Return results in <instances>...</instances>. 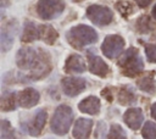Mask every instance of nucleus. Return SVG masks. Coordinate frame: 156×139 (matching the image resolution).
<instances>
[{"label":"nucleus","mask_w":156,"mask_h":139,"mask_svg":"<svg viewBox=\"0 0 156 139\" xmlns=\"http://www.w3.org/2000/svg\"><path fill=\"white\" fill-rule=\"evenodd\" d=\"M65 70L66 72H71V73H83L87 70V65L80 55L73 54L67 59Z\"/></svg>","instance_id":"nucleus-16"},{"label":"nucleus","mask_w":156,"mask_h":139,"mask_svg":"<svg viewBox=\"0 0 156 139\" xmlns=\"http://www.w3.org/2000/svg\"><path fill=\"white\" fill-rule=\"evenodd\" d=\"M151 116H152V117L156 119V102H155V104L151 106Z\"/></svg>","instance_id":"nucleus-27"},{"label":"nucleus","mask_w":156,"mask_h":139,"mask_svg":"<svg viewBox=\"0 0 156 139\" xmlns=\"http://www.w3.org/2000/svg\"><path fill=\"white\" fill-rule=\"evenodd\" d=\"M152 17L156 20V5L154 6V9H152Z\"/></svg>","instance_id":"nucleus-28"},{"label":"nucleus","mask_w":156,"mask_h":139,"mask_svg":"<svg viewBox=\"0 0 156 139\" xmlns=\"http://www.w3.org/2000/svg\"><path fill=\"white\" fill-rule=\"evenodd\" d=\"M40 39V24H35L32 21H27L23 27L21 40L23 43H29Z\"/></svg>","instance_id":"nucleus-14"},{"label":"nucleus","mask_w":156,"mask_h":139,"mask_svg":"<svg viewBox=\"0 0 156 139\" xmlns=\"http://www.w3.org/2000/svg\"><path fill=\"white\" fill-rule=\"evenodd\" d=\"M88 63H89V71L93 74L105 77L108 72V67L105 63V61L94 54V50L88 51Z\"/></svg>","instance_id":"nucleus-11"},{"label":"nucleus","mask_w":156,"mask_h":139,"mask_svg":"<svg viewBox=\"0 0 156 139\" xmlns=\"http://www.w3.org/2000/svg\"><path fill=\"white\" fill-rule=\"evenodd\" d=\"M61 85H62V90L66 95L76 96L85 89L87 82H85V79L78 78V77H66L62 79Z\"/></svg>","instance_id":"nucleus-8"},{"label":"nucleus","mask_w":156,"mask_h":139,"mask_svg":"<svg viewBox=\"0 0 156 139\" xmlns=\"http://www.w3.org/2000/svg\"><path fill=\"white\" fill-rule=\"evenodd\" d=\"M45 122H46V111L44 109H41L34 113V116L32 117V119L28 123H24L22 126L27 130V133H29L33 137H37L41 133V129L44 128Z\"/></svg>","instance_id":"nucleus-9"},{"label":"nucleus","mask_w":156,"mask_h":139,"mask_svg":"<svg viewBox=\"0 0 156 139\" xmlns=\"http://www.w3.org/2000/svg\"><path fill=\"white\" fill-rule=\"evenodd\" d=\"M17 32V22L15 20L7 21L1 27V50L6 52L9 49H11L13 44V39Z\"/></svg>","instance_id":"nucleus-10"},{"label":"nucleus","mask_w":156,"mask_h":139,"mask_svg":"<svg viewBox=\"0 0 156 139\" xmlns=\"http://www.w3.org/2000/svg\"><path fill=\"white\" fill-rule=\"evenodd\" d=\"M67 41L76 49H82L87 45H90L98 40V33L94 28L85 26V24H78L72 27L67 34H66Z\"/></svg>","instance_id":"nucleus-2"},{"label":"nucleus","mask_w":156,"mask_h":139,"mask_svg":"<svg viewBox=\"0 0 156 139\" xmlns=\"http://www.w3.org/2000/svg\"><path fill=\"white\" fill-rule=\"evenodd\" d=\"M65 10L62 0H39L37 4V12L43 20H54L58 17Z\"/></svg>","instance_id":"nucleus-5"},{"label":"nucleus","mask_w":156,"mask_h":139,"mask_svg":"<svg viewBox=\"0 0 156 139\" xmlns=\"http://www.w3.org/2000/svg\"><path fill=\"white\" fill-rule=\"evenodd\" d=\"M123 119L130 129H138L143 123V112L140 109H129L124 112Z\"/></svg>","instance_id":"nucleus-15"},{"label":"nucleus","mask_w":156,"mask_h":139,"mask_svg":"<svg viewBox=\"0 0 156 139\" xmlns=\"http://www.w3.org/2000/svg\"><path fill=\"white\" fill-rule=\"evenodd\" d=\"M135 2H136L138 6H140V7H146V6H149V5L152 2V0H135Z\"/></svg>","instance_id":"nucleus-26"},{"label":"nucleus","mask_w":156,"mask_h":139,"mask_svg":"<svg viewBox=\"0 0 156 139\" xmlns=\"http://www.w3.org/2000/svg\"><path fill=\"white\" fill-rule=\"evenodd\" d=\"M56 39H57V32L51 26L40 24V40L48 44H54Z\"/></svg>","instance_id":"nucleus-20"},{"label":"nucleus","mask_w":156,"mask_h":139,"mask_svg":"<svg viewBox=\"0 0 156 139\" xmlns=\"http://www.w3.org/2000/svg\"><path fill=\"white\" fill-rule=\"evenodd\" d=\"M108 139H127V134L119 124H111L108 130Z\"/></svg>","instance_id":"nucleus-22"},{"label":"nucleus","mask_w":156,"mask_h":139,"mask_svg":"<svg viewBox=\"0 0 156 139\" xmlns=\"http://www.w3.org/2000/svg\"><path fill=\"white\" fill-rule=\"evenodd\" d=\"M119 67L122 68L123 74L128 77H134L135 74L140 73L144 68L143 59L140 57L139 52L134 48H129L119 59L118 61Z\"/></svg>","instance_id":"nucleus-4"},{"label":"nucleus","mask_w":156,"mask_h":139,"mask_svg":"<svg viewBox=\"0 0 156 139\" xmlns=\"http://www.w3.org/2000/svg\"><path fill=\"white\" fill-rule=\"evenodd\" d=\"M1 139H17L11 124L6 119L1 122Z\"/></svg>","instance_id":"nucleus-24"},{"label":"nucleus","mask_w":156,"mask_h":139,"mask_svg":"<svg viewBox=\"0 0 156 139\" xmlns=\"http://www.w3.org/2000/svg\"><path fill=\"white\" fill-rule=\"evenodd\" d=\"M87 17L96 26H107L113 18L112 11L101 5H91L87 9Z\"/></svg>","instance_id":"nucleus-6"},{"label":"nucleus","mask_w":156,"mask_h":139,"mask_svg":"<svg viewBox=\"0 0 156 139\" xmlns=\"http://www.w3.org/2000/svg\"><path fill=\"white\" fill-rule=\"evenodd\" d=\"M73 121V112L72 109L67 105H60L51 118V130L57 135H63L68 132Z\"/></svg>","instance_id":"nucleus-3"},{"label":"nucleus","mask_w":156,"mask_h":139,"mask_svg":"<svg viewBox=\"0 0 156 139\" xmlns=\"http://www.w3.org/2000/svg\"><path fill=\"white\" fill-rule=\"evenodd\" d=\"M39 99L40 94L34 88H26L18 93V105L24 109L35 106L39 102Z\"/></svg>","instance_id":"nucleus-12"},{"label":"nucleus","mask_w":156,"mask_h":139,"mask_svg":"<svg viewBox=\"0 0 156 139\" xmlns=\"http://www.w3.org/2000/svg\"><path fill=\"white\" fill-rule=\"evenodd\" d=\"M145 54L150 62H156V45L146 44L145 45Z\"/></svg>","instance_id":"nucleus-25"},{"label":"nucleus","mask_w":156,"mask_h":139,"mask_svg":"<svg viewBox=\"0 0 156 139\" xmlns=\"http://www.w3.org/2000/svg\"><path fill=\"white\" fill-rule=\"evenodd\" d=\"M16 63L22 71H30L26 79H40L45 77L50 70V56L44 50L34 48H22L16 54Z\"/></svg>","instance_id":"nucleus-1"},{"label":"nucleus","mask_w":156,"mask_h":139,"mask_svg":"<svg viewBox=\"0 0 156 139\" xmlns=\"http://www.w3.org/2000/svg\"><path fill=\"white\" fill-rule=\"evenodd\" d=\"M93 127V121L89 118H78L73 127V137L74 139H88L90 135Z\"/></svg>","instance_id":"nucleus-13"},{"label":"nucleus","mask_w":156,"mask_h":139,"mask_svg":"<svg viewBox=\"0 0 156 139\" xmlns=\"http://www.w3.org/2000/svg\"><path fill=\"white\" fill-rule=\"evenodd\" d=\"M18 105V94L13 93V91H9V93H4L1 96V110L4 112L6 111H12L16 109V106Z\"/></svg>","instance_id":"nucleus-18"},{"label":"nucleus","mask_w":156,"mask_h":139,"mask_svg":"<svg viewBox=\"0 0 156 139\" xmlns=\"http://www.w3.org/2000/svg\"><path fill=\"white\" fill-rule=\"evenodd\" d=\"M141 134L145 139H156V123L147 121L143 127Z\"/></svg>","instance_id":"nucleus-23"},{"label":"nucleus","mask_w":156,"mask_h":139,"mask_svg":"<svg viewBox=\"0 0 156 139\" xmlns=\"http://www.w3.org/2000/svg\"><path fill=\"white\" fill-rule=\"evenodd\" d=\"M2 2H5V0H2Z\"/></svg>","instance_id":"nucleus-29"},{"label":"nucleus","mask_w":156,"mask_h":139,"mask_svg":"<svg viewBox=\"0 0 156 139\" xmlns=\"http://www.w3.org/2000/svg\"><path fill=\"white\" fill-rule=\"evenodd\" d=\"M78 109L84 113L96 115L100 110V100L96 96H88L79 102Z\"/></svg>","instance_id":"nucleus-17"},{"label":"nucleus","mask_w":156,"mask_h":139,"mask_svg":"<svg viewBox=\"0 0 156 139\" xmlns=\"http://www.w3.org/2000/svg\"><path fill=\"white\" fill-rule=\"evenodd\" d=\"M138 87L140 88V90L149 93V94H154L156 91V84L151 77H145V78L140 79L138 83Z\"/></svg>","instance_id":"nucleus-21"},{"label":"nucleus","mask_w":156,"mask_h":139,"mask_svg":"<svg viewBox=\"0 0 156 139\" xmlns=\"http://www.w3.org/2000/svg\"><path fill=\"white\" fill-rule=\"evenodd\" d=\"M118 101L122 105H132L136 101V95L130 87H122L118 93Z\"/></svg>","instance_id":"nucleus-19"},{"label":"nucleus","mask_w":156,"mask_h":139,"mask_svg":"<svg viewBox=\"0 0 156 139\" xmlns=\"http://www.w3.org/2000/svg\"><path fill=\"white\" fill-rule=\"evenodd\" d=\"M123 48H124V40L122 37H119L117 34L107 35L101 45V50H102L104 55L108 59L117 57L122 52Z\"/></svg>","instance_id":"nucleus-7"}]
</instances>
